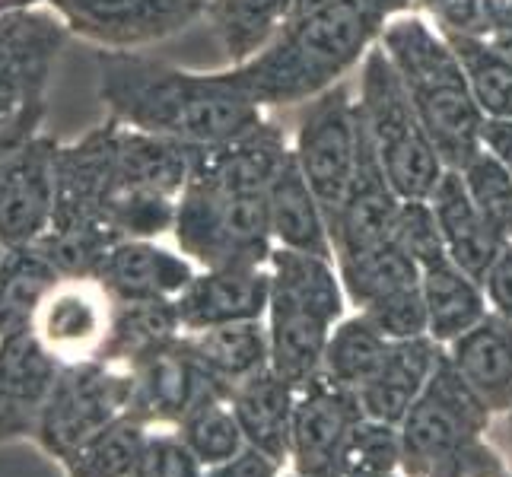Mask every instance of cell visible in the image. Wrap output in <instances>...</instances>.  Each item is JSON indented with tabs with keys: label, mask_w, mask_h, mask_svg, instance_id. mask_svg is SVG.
I'll list each match as a JSON object with an SVG mask.
<instances>
[{
	"label": "cell",
	"mask_w": 512,
	"mask_h": 477,
	"mask_svg": "<svg viewBox=\"0 0 512 477\" xmlns=\"http://www.w3.org/2000/svg\"><path fill=\"white\" fill-rule=\"evenodd\" d=\"M99 99L121 125L194 150L217 147L264 118L226 70H185L140 51H96Z\"/></svg>",
	"instance_id": "obj_1"
},
{
	"label": "cell",
	"mask_w": 512,
	"mask_h": 477,
	"mask_svg": "<svg viewBox=\"0 0 512 477\" xmlns=\"http://www.w3.org/2000/svg\"><path fill=\"white\" fill-rule=\"evenodd\" d=\"M395 16L392 0H334L290 20L252 61L229 64V74L261 109L303 105L360 70Z\"/></svg>",
	"instance_id": "obj_2"
},
{
	"label": "cell",
	"mask_w": 512,
	"mask_h": 477,
	"mask_svg": "<svg viewBox=\"0 0 512 477\" xmlns=\"http://www.w3.org/2000/svg\"><path fill=\"white\" fill-rule=\"evenodd\" d=\"M382 51L401 77L414 109L449 169H462L481 150L487 115L474 102L462 61L423 13H401L385 26Z\"/></svg>",
	"instance_id": "obj_3"
},
{
	"label": "cell",
	"mask_w": 512,
	"mask_h": 477,
	"mask_svg": "<svg viewBox=\"0 0 512 477\" xmlns=\"http://www.w3.org/2000/svg\"><path fill=\"white\" fill-rule=\"evenodd\" d=\"M271 303L264 325L271 341V369L303 388L322 373L331 328L347 315V296L334 258L280 249L268 258Z\"/></svg>",
	"instance_id": "obj_4"
},
{
	"label": "cell",
	"mask_w": 512,
	"mask_h": 477,
	"mask_svg": "<svg viewBox=\"0 0 512 477\" xmlns=\"http://www.w3.org/2000/svg\"><path fill=\"white\" fill-rule=\"evenodd\" d=\"M357 112L395 191L404 201H430L449 166L382 45L369 51L357 70Z\"/></svg>",
	"instance_id": "obj_5"
},
{
	"label": "cell",
	"mask_w": 512,
	"mask_h": 477,
	"mask_svg": "<svg viewBox=\"0 0 512 477\" xmlns=\"http://www.w3.org/2000/svg\"><path fill=\"white\" fill-rule=\"evenodd\" d=\"M172 236L198 268L268 264L274 252L268 198L191 172L175 210Z\"/></svg>",
	"instance_id": "obj_6"
},
{
	"label": "cell",
	"mask_w": 512,
	"mask_h": 477,
	"mask_svg": "<svg viewBox=\"0 0 512 477\" xmlns=\"http://www.w3.org/2000/svg\"><path fill=\"white\" fill-rule=\"evenodd\" d=\"M493 414L474 395L462 373L443 357L427 388L417 395L411 411L398 423L401 430V474L433 477L452 455L468 443L490 436Z\"/></svg>",
	"instance_id": "obj_7"
},
{
	"label": "cell",
	"mask_w": 512,
	"mask_h": 477,
	"mask_svg": "<svg viewBox=\"0 0 512 477\" xmlns=\"http://www.w3.org/2000/svg\"><path fill=\"white\" fill-rule=\"evenodd\" d=\"M131 408V373L121 363L86 360L61 366V376L51 388V398L42 411L35 443L51 458L77 452L86 439L112 427Z\"/></svg>",
	"instance_id": "obj_8"
},
{
	"label": "cell",
	"mask_w": 512,
	"mask_h": 477,
	"mask_svg": "<svg viewBox=\"0 0 512 477\" xmlns=\"http://www.w3.org/2000/svg\"><path fill=\"white\" fill-rule=\"evenodd\" d=\"M290 147L309 188L325 210V220H331L344 204L360 147L357 96H353L347 80L334 83L331 90L303 102Z\"/></svg>",
	"instance_id": "obj_9"
},
{
	"label": "cell",
	"mask_w": 512,
	"mask_h": 477,
	"mask_svg": "<svg viewBox=\"0 0 512 477\" xmlns=\"http://www.w3.org/2000/svg\"><path fill=\"white\" fill-rule=\"evenodd\" d=\"M74 39L99 51H140L204 20L207 0H45Z\"/></svg>",
	"instance_id": "obj_10"
},
{
	"label": "cell",
	"mask_w": 512,
	"mask_h": 477,
	"mask_svg": "<svg viewBox=\"0 0 512 477\" xmlns=\"http://www.w3.org/2000/svg\"><path fill=\"white\" fill-rule=\"evenodd\" d=\"M58 150L61 140L42 128L20 137L0 153V245L39 242L58 207Z\"/></svg>",
	"instance_id": "obj_11"
},
{
	"label": "cell",
	"mask_w": 512,
	"mask_h": 477,
	"mask_svg": "<svg viewBox=\"0 0 512 477\" xmlns=\"http://www.w3.org/2000/svg\"><path fill=\"white\" fill-rule=\"evenodd\" d=\"M131 373L128 414L147 427H179V420L210 395H229V388L194 357L185 334L144 350L140 357L121 363Z\"/></svg>",
	"instance_id": "obj_12"
},
{
	"label": "cell",
	"mask_w": 512,
	"mask_h": 477,
	"mask_svg": "<svg viewBox=\"0 0 512 477\" xmlns=\"http://www.w3.org/2000/svg\"><path fill=\"white\" fill-rule=\"evenodd\" d=\"M115 299L93 277H61L32 318L35 338L61 366L99 360L112 331Z\"/></svg>",
	"instance_id": "obj_13"
},
{
	"label": "cell",
	"mask_w": 512,
	"mask_h": 477,
	"mask_svg": "<svg viewBox=\"0 0 512 477\" xmlns=\"http://www.w3.org/2000/svg\"><path fill=\"white\" fill-rule=\"evenodd\" d=\"M360 417L357 388L334 382L325 373L312 376L303 388H296L290 468L306 477H334L338 455Z\"/></svg>",
	"instance_id": "obj_14"
},
{
	"label": "cell",
	"mask_w": 512,
	"mask_h": 477,
	"mask_svg": "<svg viewBox=\"0 0 512 477\" xmlns=\"http://www.w3.org/2000/svg\"><path fill=\"white\" fill-rule=\"evenodd\" d=\"M401 204H404V198L395 191L392 179H388L373 140H369L363 121H360L357 169H353L344 204L338 207V214L328 220L334 261L360 255L366 249H376V245L392 239Z\"/></svg>",
	"instance_id": "obj_15"
},
{
	"label": "cell",
	"mask_w": 512,
	"mask_h": 477,
	"mask_svg": "<svg viewBox=\"0 0 512 477\" xmlns=\"http://www.w3.org/2000/svg\"><path fill=\"white\" fill-rule=\"evenodd\" d=\"M70 39L48 4L0 16V96L39 102Z\"/></svg>",
	"instance_id": "obj_16"
},
{
	"label": "cell",
	"mask_w": 512,
	"mask_h": 477,
	"mask_svg": "<svg viewBox=\"0 0 512 477\" xmlns=\"http://www.w3.org/2000/svg\"><path fill=\"white\" fill-rule=\"evenodd\" d=\"M58 376L61 363L32 328L0 338V443L35 439Z\"/></svg>",
	"instance_id": "obj_17"
},
{
	"label": "cell",
	"mask_w": 512,
	"mask_h": 477,
	"mask_svg": "<svg viewBox=\"0 0 512 477\" xmlns=\"http://www.w3.org/2000/svg\"><path fill=\"white\" fill-rule=\"evenodd\" d=\"M271 271L268 264H233V268H201L191 284L175 296L182 331H204L233 322H258L268 315Z\"/></svg>",
	"instance_id": "obj_18"
},
{
	"label": "cell",
	"mask_w": 512,
	"mask_h": 477,
	"mask_svg": "<svg viewBox=\"0 0 512 477\" xmlns=\"http://www.w3.org/2000/svg\"><path fill=\"white\" fill-rule=\"evenodd\" d=\"M194 261L169 252L156 239H118L99 271V284L115 303H140V299H175L188 284Z\"/></svg>",
	"instance_id": "obj_19"
},
{
	"label": "cell",
	"mask_w": 512,
	"mask_h": 477,
	"mask_svg": "<svg viewBox=\"0 0 512 477\" xmlns=\"http://www.w3.org/2000/svg\"><path fill=\"white\" fill-rule=\"evenodd\" d=\"M430 207L436 214L439 233H443L446 252L452 255V261L484 284L493 261L500 258V252L512 239L481 214V207L471 201L458 169H446L436 191L430 194Z\"/></svg>",
	"instance_id": "obj_20"
},
{
	"label": "cell",
	"mask_w": 512,
	"mask_h": 477,
	"mask_svg": "<svg viewBox=\"0 0 512 477\" xmlns=\"http://www.w3.org/2000/svg\"><path fill=\"white\" fill-rule=\"evenodd\" d=\"M443 357H446V347L433 341L430 334L411 338V341H395L385 363L379 366V373L357 388L363 417L395 423L398 427L404 414L411 411V404L417 401V395L427 388L430 376L436 373V366L443 363Z\"/></svg>",
	"instance_id": "obj_21"
},
{
	"label": "cell",
	"mask_w": 512,
	"mask_h": 477,
	"mask_svg": "<svg viewBox=\"0 0 512 477\" xmlns=\"http://www.w3.org/2000/svg\"><path fill=\"white\" fill-rule=\"evenodd\" d=\"M446 357L493 417L512 408V325L503 315L487 312L471 331L446 344Z\"/></svg>",
	"instance_id": "obj_22"
},
{
	"label": "cell",
	"mask_w": 512,
	"mask_h": 477,
	"mask_svg": "<svg viewBox=\"0 0 512 477\" xmlns=\"http://www.w3.org/2000/svg\"><path fill=\"white\" fill-rule=\"evenodd\" d=\"M264 198H268V223H271L274 245L306 255L334 258L325 210L319 198H315V191L309 188L303 169H299L293 147L284 163H280V169L274 172V179L268 182Z\"/></svg>",
	"instance_id": "obj_23"
},
{
	"label": "cell",
	"mask_w": 512,
	"mask_h": 477,
	"mask_svg": "<svg viewBox=\"0 0 512 477\" xmlns=\"http://www.w3.org/2000/svg\"><path fill=\"white\" fill-rule=\"evenodd\" d=\"M420 293L427 303L430 338L443 347L462 338L490 312L484 284L458 268L449 252L420 264Z\"/></svg>",
	"instance_id": "obj_24"
},
{
	"label": "cell",
	"mask_w": 512,
	"mask_h": 477,
	"mask_svg": "<svg viewBox=\"0 0 512 477\" xmlns=\"http://www.w3.org/2000/svg\"><path fill=\"white\" fill-rule=\"evenodd\" d=\"M229 404H233V414L245 433V443L290 465L296 388L280 379L274 369H264V373L229 388Z\"/></svg>",
	"instance_id": "obj_25"
},
{
	"label": "cell",
	"mask_w": 512,
	"mask_h": 477,
	"mask_svg": "<svg viewBox=\"0 0 512 477\" xmlns=\"http://www.w3.org/2000/svg\"><path fill=\"white\" fill-rule=\"evenodd\" d=\"M185 341L207 373L226 388L271 369V341L264 318L191 331L185 334Z\"/></svg>",
	"instance_id": "obj_26"
},
{
	"label": "cell",
	"mask_w": 512,
	"mask_h": 477,
	"mask_svg": "<svg viewBox=\"0 0 512 477\" xmlns=\"http://www.w3.org/2000/svg\"><path fill=\"white\" fill-rule=\"evenodd\" d=\"M293 0H207L204 20L229 55V64L252 61L287 26Z\"/></svg>",
	"instance_id": "obj_27"
},
{
	"label": "cell",
	"mask_w": 512,
	"mask_h": 477,
	"mask_svg": "<svg viewBox=\"0 0 512 477\" xmlns=\"http://www.w3.org/2000/svg\"><path fill=\"white\" fill-rule=\"evenodd\" d=\"M55 271L39 245H13L0 255V338L13 331L32 328V318L45 296L58 287Z\"/></svg>",
	"instance_id": "obj_28"
},
{
	"label": "cell",
	"mask_w": 512,
	"mask_h": 477,
	"mask_svg": "<svg viewBox=\"0 0 512 477\" xmlns=\"http://www.w3.org/2000/svg\"><path fill=\"white\" fill-rule=\"evenodd\" d=\"M338 274L344 284V296L353 309H366L373 306L376 299L408 290L420 284V268L417 261L401 249L395 239H388L376 249H366L360 255L338 258Z\"/></svg>",
	"instance_id": "obj_29"
},
{
	"label": "cell",
	"mask_w": 512,
	"mask_h": 477,
	"mask_svg": "<svg viewBox=\"0 0 512 477\" xmlns=\"http://www.w3.org/2000/svg\"><path fill=\"white\" fill-rule=\"evenodd\" d=\"M182 318L175 309V299H140V303H115L112 331L105 341V363H128L144 350L179 338Z\"/></svg>",
	"instance_id": "obj_30"
},
{
	"label": "cell",
	"mask_w": 512,
	"mask_h": 477,
	"mask_svg": "<svg viewBox=\"0 0 512 477\" xmlns=\"http://www.w3.org/2000/svg\"><path fill=\"white\" fill-rule=\"evenodd\" d=\"M392 344L395 341H388L385 334H379L366 322V315L360 312L344 315L328 334L322 373L341 385L360 388L363 382H369L379 373V366L385 363Z\"/></svg>",
	"instance_id": "obj_31"
},
{
	"label": "cell",
	"mask_w": 512,
	"mask_h": 477,
	"mask_svg": "<svg viewBox=\"0 0 512 477\" xmlns=\"http://www.w3.org/2000/svg\"><path fill=\"white\" fill-rule=\"evenodd\" d=\"M462 61L471 96L487 118H512V61L487 35L443 32Z\"/></svg>",
	"instance_id": "obj_32"
},
{
	"label": "cell",
	"mask_w": 512,
	"mask_h": 477,
	"mask_svg": "<svg viewBox=\"0 0 512 477\" xmlns=\"http://www.w3.org/2000/svg\"><path fill=\"white\" fill-rule=\"evenodd\" d=\"M147 433H150L147 423L125 414L112 427H105L93 439H86L61 465L67 477H134Z\"/></svg>",
	"instance_id": "obj_33"
},
{
	"label": "cell",
	"mask_w": 512,
	"mask_h": 477,
	"mask_svg": "<svg viewBox=\"0 0 512 477\" xmlns=\"http://www.w3.org/2000/svg\"><path fill=\"white\" fill-rule=\"evenodd\" d=\"M175 433L185 439V446L194 452V458H198L204 468L223 465L249 446L245 443L239 420L233 414V404H229V395L204 398L198 408H191L179 420Z\"/></svg>",
	"instance_id": "obj_34"
},
{
	"label": "cell",
	"mask_w": 512,
	"mask_h": 477,
	"mask_svg": "<svg viewBox=\"0 0 512 477\" xmlns=\"http://www.w3.org/2000/svg\"><path fill=\"white\" fill-rule=\"evenodd\" d=\"M401 471V430L395 423L360 417L338 455L334 477H382Z\"/></svg>",
	"instance_id": "obj_35"
},
{
	"label": "cell",
	"mask_w": 512,
	"mask_h": 477,
	"mask_svg": "<svg viewBox=\"0 0 512 477\" xmlns=\"http://www.w3.org/2000/svg\"><path fill=\"white\" fill-rule=\"evenodd\" d=\"M458 175H462L471 201L481 207V214L512 239V172L481 147L458 169Z\"/></svg>",
	"instance_id": "obj_36"
},
{
	"label": "cell",
	"mask_w": 512,
	"mask_h": 477,
	"mask_svg": "<svg viewBox=\"0 0 512 477\" xmlns=\"http://www.w3.org/2000/svg\"><path fill=\"white\" fill-rule=\"evenodd\" d=\"M360 315H366V322L373 325L379 334H385L388 341H411V338L430 334L427 303H423L420 284L376 299L373 306L360 309Z\"/></svg>",
	"instance_id": "obj_37"
},
{
	"label": "cell",
	"mask_w": 512,
	"mask_h": 477,
	"mask_svg": "<svg viewBox=\"0 0 512 477\" xmlns=\"http://www.w3.org/2000/svg\"><path fill=\"white\" fill-rule=\"evenodd\" d=\"M134 477H204V465L175 427H153L140 449Z\"/></svg>",
	"instance_id": "obj_38"
},
{
	"label": "cell",
	"mask_w": 512,
	"mask_h": 477,
	"mask_svg": "<svg viewBox=\"0 0 512 477\" xmlns=\"http://www.w3.org/2000/svg\"><path fill=\"white\" fill-rule=\"evenodd\" d=\"M417 7L439 32L487 35L484 0H417Z\"/></svg>",
	"instance_id": "obj_39"
},
{
	"label": "cell",
	"mask_w": 512,
	"mask_h": 477,
	"mask_svg": "<svg viewBox=\"0 0 512 477\" xmlns=\"http://www.w3.org/2000/svg\"><path fill=\"white\" fill-rule=\"evenodd\" d=\"M204 477H284V462H277L255 446H245L229 462L204 468Z\"/></svg>",
	"instance_id": "obj_40"
},
{
	"label": "cell",
	"mask_w": 512,
	"mask_h": 477,
	"mask_svg": "<svg viewBox=\"0 0 512 477\" xmlns=\"http://www.w3.org/2000/svg\"><path fill=\"white\" fill-rule=\"evenodd\" d=\"M484 293L490 312L503 315L506 322L512 325V242L500 252V258L493 261V268L484 277Z\"/></svg>",
	"instance_id": "obj_41"
},
{
	"label": "cell",
	"mask_w": 512,
	"mask_h": 477,
	"mask_svg": "<svg viewBox=\"0 0 512 477\" xmlns=\"http://www.w3.org/2000/svg\"><path fill=\"white\" fill-rule=\"evenodd\" d=\"M481 147L512 172V118H487L481 128Z\"/></svg>",
	"instance_id": "obj_42"
},
{
	"label": "cell",
	"mask_w": 512,
	"mask_h": 477,
	"mask_svg": "<svg viewBox=\"0 0 512 477\" xmlns=\"http://www.w3.org/2000/svg\"><path fill=\"white\" fill-rule=\"evenodd\" d=\"M42 118H45V99H42V102H32L29 109L20 115V121H16L13 128H7L4 134H0V153L10 150L20 137H26V134H32V131H39V128H42Z\"/></svg>",
	"instance_id": "obj_43"
},
{
	"label": "cell",
	"mask_w": 512,
	"mask_h": 477,
	"mask_svg": "<svg viewBox=\"0 0 512 477\" xmlns=\"http://www.w3.org/2000/svg\"><path fill=\"white\" fill-rule=\"evenodd\" d=\"M490 439H493V446H497L506 455V462L512 468V408L506 414H500V417H493Z\"/></svg>",
	"instance_id": "obj_44"
},
{
	"label": "cell",
	"mask_w": 512,
	"mask_h": 477,
	"mask_svg": "<svg viewBox=\"0 0 512 477\" xmlns=\"http://www.w3.org/2000/svg\"><path fill=\"white\" fill-rule=\"evenodd\" d=\"M42 102V99H39ZM32 102H20V99H10V96H0V134H4L7 128H13L16 121H20V115L29 109Z\"/></svg>",
	"instance_id": "obj_45"
},
{
	"label": "cell",
	"mask_w": 512,
	"mask_h": 477,
	"mask_svg": "<svg viewBox=\"0 0 512 477\" xmlns=\"http://www.w3.org/2000/svg\"><path fill=\"white\" fill-rule=\"evenodd\" d=\"M328 4H334V0H293V4H290V20H299V16H309V13H315V10L328 7ZM290 20H287V23H290Z\"/></svg>",
	"instance_id": "obj_46"
},
{
	"label": "cell",
	"mask_w": 512,
	"mask_h": 477,
	"mask_svg": "<svg viewBox=\"0 0 512 477\" xmlns=\"http://www.w3.org/2000/svg\"><path fill=\"white\" fill-rule=\"evenodd\" d=\"M45 0H0V16L16 13V10H32V7H42Z\"/></svg>",
	"instance_id": "obj_47"
},
{
	"label": "cell",
	"mask_w": 512,
	"mask_h": 477,
	"mask_svg": "<svg viewBox=\"0 0 512 477\" xmlns=\"http://www.w3.org/2000/svg\"><path fill=\"white\" fill-rule=\"evenodd\" d=\"M487 39L493 42V45H497L500 51H503V55L512 61V29H503V32H493V35H487Z\"/></svg>",
	"instance_id": "obj_48"
},
{
	"label": "cell",
	"mask_w": 512,
	"mask_h": 477,
	"mask_svg": "<svg viewBox=\"0 0 512 477\" xmlns=\"http://www.w3.org/2000/svg\"><path fill=\"white\" fill-rule=\"evenodd\" d=\"M382 477H404L401 471H392V474H382Z\"/></svg>",
	"instance_id": "obj_49"
},
{
	"label": "cell",
	"mask_w": 512,
	"mask_h": 477,
	"mask_svg": "<svg viewBox=\"0 0 512 477\" xmlns=\"http://www.w3.org/2000/svg\"><path fill=\"white\" fill-rule=\"evenodd\" d=\"M284 477H306V474H296V471H290V474H284Z\"/></svg>",
	"instance_id": "obj_50"
},
{
	"label": "cell",
	"mask_w": 512,
	"mask_h": 477,
	"mask_svg": "<svg viewBox=\"0 0 512 477\" xmlns=\"http://www.w3.org/2000/svg\"><path fill=\"white\" fill-rule=\"evenodd\" d=\"M0 255H4V245H0Z\"/></svg>",
	"instance_id": "obj_51"
}]
</instances>
